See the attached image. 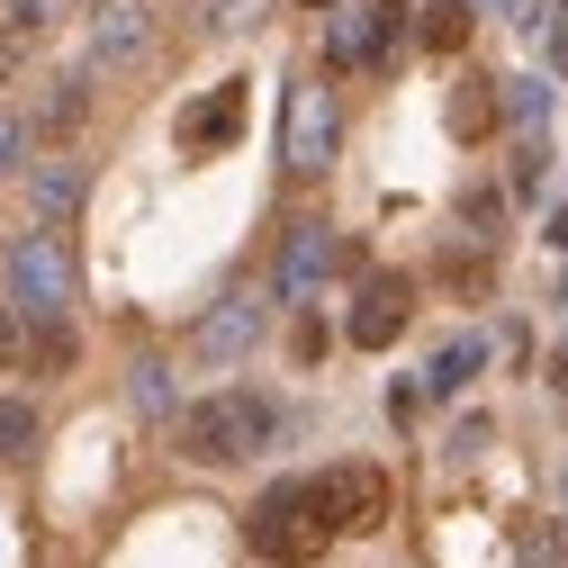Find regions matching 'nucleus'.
Listing matches in <instances>:
<instances>
[{
	"instance_id": "obj_26",
	"label": "nucleus",
	"mask_w": 568,
	"mask_h": 568,
	"mask_svg": "<svg viewBox=\"0 0 568 568\" xmlns=\"http://www.w3.org/2000/svg\"><path fill=\"white\" fill-rule=\"evenodd\" d=\"M28 154H37L28 118H0V172H28Z\"/></svg>"
},
{
	"instance_id": "obj_5",
	"label": "nucleus",
	"mask_w": 568,
	"mask_h": 568,
	"mask_svg": "<svg viewBox=\"0 0 568 568\" xmlns=\"http://www.w3.org/2000/svg\"><path fill=\"white\" fill-rule=\"evenodd\" d=\"M316 506H325L334 532H379L388 524V469L379 460H334L316 478Z\"/></svg>"
},
{
	"instance_id": "obj_25",
	"label": "nucleus",
	"mask_w": 568,
	"mask_h": 568,
	"mask_svg": "<svg viewBox=\"0 0 568 568\" xmlns=\"http://www.w3.org/2000/svg\"><path fill=\"white\" fill-rule=\"evenodd\" d=\"M135 406H145V415H172V371H163V362H135Z\"/></svg>"
},
{
	"instance_id": "obj_17",
	"label": "nucleus",
	"mask_w": 568,
	"mask_h": 568,
	"mask_svg": "<svg viewBox=\"0 0 568 568\" xmlns=\"http://www.w3.org/2000/svg\"><path fill=\"white\" fill-rule=\"evenodd\" d=\"M469 28H478V10H469V0H434V10H424V54H460L469 45Z\"/></svg>"
},
{
	"instance_id": "obj_36",
	"label": "nucleus",
	"mask_w": 568,
	"mask_h": 568,
	"mask_svg": "<svg viewBox=\"0 0 568 568\" xmlns=\"http://www.w3.org/2000/svg\"><path fill=\"white\" fill-rule=\"evenodd\" d=\"M307 10H325V0H307Z\"/></svg>"
},
{
	"instance_id": "obj_23",
	"label": "nucleus",
	"mask_w": 568,
	"mask_h": 568,
	"mask_svg": "<svg viewBox=\"0 0 568 568\" xmlns=\"http://www.w3.org/2000/svg\"><path fill=\"white\" fill-rule=\"evenodd\" d=\"M325 63H334V73L371 63V28H362V10H352V19H334V45H325Z\"/></svg>"
},
{
	"instance_id": "obj_11",
	"label": "nucleus",
	"mask_w": 568,
	"mask_h": 568,
	"mask_svg": "<svg viewBox=\"0 0 568 568\" xmlns=\"http://www.w3.org/2000/svg\"><path fill=\"white\" fill-rule=\"evenodd\" d=\"M82 199H91V172H82V163H28V207H37V226H73Z\"/></svg>"
},
{
	"instance_id": "obj_28",
	"label": "nucleus",
	"mask_w": 568,
	"mask_h": 568,
	"mask_svg": "<svg viewBox=\"0 0 568 568\" xmlns=\"http://www.w3.org/2000/svg\"><path fill=\"white\" fill-rule=\"evenodd\" d=\"M325 343H334V334H325V325H316V316H307V325H298V362H307V371H316V362H325Z\"/></svg>"
},
{
	"instance_id": "obj_31",
	"label": "nucleus",
	"mask_w": 568,
	"mask_h": 568,
	"mask_svg": "<svg viewBox=\"0 0 568 568\" xmlns=\"http://www.w3.org/2000/svg\"><path fill=\"white\" fill-rule=\"evenodd\" d=\"M10 73H19V37L0 28V91H10Z\"/></svg>"
},
{
	"instance_id": "obj_29",
	"label": "nucleus",
	"mask_w": 568,
	"mask_h": 568,
	"mask_svg": "<svg viewBox=\"0 0 568 568\" xmlns=\"http://www.w3.org/2000/svg\"><path fill=\"white\" fill-rule=\"evenodd\" d=\"M541 28H550V63L568 73V10H541Z\"/></svg>"
},
{
	"instance_id": "obj_6",
	"label": "nucleus",
	"mask_w": 568,
	"mask_h": 568,
	"mask_svg": "<svg viewBox=\"0 0 568 568\" xmlns=\"http://www.w3.org/2000/svg\"><path fill=\"white\" fill-rule=\"evenodd\" d=\"M154 10L145 0H91V73H135L154 54Z\"/></svg>"
},
{
	"instance_id": "obj_35",
	"label": "nucleus",
	"mask_w": 568,
	"mask_h": 568,
	"mask_svg": "<svg viewBox=\"0 0 568 568\" xmlns=\"http://www.w3.org/2000/svg\"><path fill=\"white\" fill-rule=\"evenodd\" d=\"M559 506H568V478H559Z\"/></svg>"
},
{
	"instance_id": "obj_15",
	"label": "nucleus",
	"mask_w": 568,
	"mask_h": 568,
	"mask_svg": "<svg viewBox=\"0 0 568 568\" xmlns=\"http://www.w3.org/2000/svg\"><path fill=\"white\" fill-rule=\"evenodd\" d=\"M487 126H496V82H487V73H460V91H452V135L478 145Z\"/></svg>"
},
{
	"instance_id": "obj_34",
	"label": "nucleus",
	"mask_w": 568,
	"mask_h": 568,
	"mask_svg": "<svg viewBox=\"0 0 568 568\" xmlns=\"http://www.w3.org/2000/svg\"><path fill=\"white\" fill-rule=\"evenodd\" d=\"M550 379H559V388H568V352H559V362H550Z\"/></svg>"
},
{
	"instance_id": "obj_30",
	"label": "nucleus",
	"mask_w": 568,
	"mask_h": 568,
	"mask_svg": "<svg viewBox=\"0 0 568 568\" xmlns=\"http://www.w3.org/2000/svg\"><path fill=\"white\" fill-rule=\"evenodd\" d=\"M506 19H515V28L532 37V28H541V0H506Z\"/></svg>"
},
{
	"instance_id": "obj_24",
	"label": "nucleus",
	"mask_w": 568,
	"mask_h": 568,
	"mask_svg": "<svg viewBox=\"0 0 568 568\" xmlns=\"http://www.w3.org/2000/svg\"><path fill=\"white\" fill-rule=\"evenodd\" d=\"M362 28H371V54H388V45L406 37V0H371V10H362Z\"/></svg>"
},
{
	"instance_id": "obj_27",
	"label": "nucleus",
	"mask_w": 568,
	"mask_h": 568,
	"mask_svg": "<svg viewBox=\"0 0 568 568\" xmlns=\"http://www.w3.org/2000/svg\"><path fill=\"white\" fill-rule=\"evenodd\" d=\"M460 217H469V235L487 244V235H496V217H506V199H496V190H469V199H460Z\"/></svg>"
},
{
	"instance_id": "obj_19",
	"label": "nucleus",
	"mask_w": 568,
	"mask_h": 568,
	"mask_svg": "<svg viewBox=\"0 0 568 568\" xmlns=\"http://www.w3.org/2000/svg\"><path fill=\"white\" fill-rule=\"evenodd\" d=\"M271 0H199V28L207 37H235V28H262Z\"/></svg>"
},
{
	"instance_id": "obj_13",
	"label": "nucleus",
	"mask_w": 568,
	"mask_h": 568,
	"mask_svg": "<svg viewBox=\"0 0 568 568\" xmlns=\"http://www.w3.org/2000/svg\"><path fill=\"white\" fill-rule=\"evenodd\" d=\"M73 352H82L73 343V316H28V343L10 352V362H28L37 379H54V371H73Z\"/></svg>"
},
{
	"instance_id": "obj_12",
	"label": "nucleus",
	"mask_w": 568,
	"mask_h": 568,
	"mask_svg": "<svg viewBox=\"0 0 568 568\" xmlns=\"http://www.w3.org/2000/svg\"><path fill=\"white\" fill-rule=\"evenodd\" d=\"M325 271H334V235L325 226H290V244H280V298H307Z\"/></svg>"
},
{
	"instance_id": "obj_9",
	"label": "nucleus",
	"mask_w": 568,
	"mask_h": 568,
	"mask_svg": "<svg viewBox=\"0 0 568 568\" xmlns=\"http://www.w3.org/2000/svg\"><path fill=\"white\" fill-rule=\"evenodd\" d=\"M262 325H271L262 298H217V307L199 316V362H235V352H253Z\"/></svg>"
},
{
	"instance_id": "obj_18",
	"label": "nucleus",
	"mask_w": 568,
	"mask_h": 568,
	"mask_svg": "<svg viewBox=\"0 0 568 568\" xmlns=\"http://www.w3.org/2000/svg\"><path fill=\"white\" fill-rule=\"evenodd\" d=\"M28 452H37V406L0 397V460H28Z\"/></svg>"
},
{
	"instance_id": "obj_14",
	"label": "nucleus",
	"mask_w": 568,
	"mask_h": 568,
	"mask_svg": "<svg viewBox=\"0 0 568 568\" xmlns=\"http://www.w3.org/2000/svg\"><path fill=\"white\" fill-rule=\"evenodd\" d=\"M478 371H487V334H452V343L434 352V371H424V388H434V397H460Z\"/></svg>"
},
{
	"instance_id": "obj_7",
	"label": "nucleus",
	"mask_w": 568,
	"mask_h": 568,
	"mask_svg": "<svg viewBox=\"0 0 568 568\" xmlns=\"http://www.w3.org/2000/svg\"><path fill=\"white\" fill-rule=\"evenodd\" d=\"M406 316H415V280L406 271H379V280H362V307H352V343L362 352H388L397 334H406Z\"/></svg>"
},
{
	"instance_id": "obj_32",
	"label": "nucleus",
	"mask_w": 568,
	"mask_h": 568,
	"mask_svg": "<svg viewBox=\"0 0 568 568\" xmlns=\"http://www.w3.org/2000/svg\"><path fill=\"white\" fill-rule=\"evenodd\" d=\"M10 352H19V325H10V307H0V371H10Z\"/></svg>"
},
{
	"instance_id": "obj_1",
	"label": "nucleus",
	"mask_w": 568,
	"mask_h": 568,
	"mask_svg": "<svg viewBox=\"0 0 568 568\" xmlns=\"http://www.w3.org/2000/svg\"><path fill=\"white\" fill-rule=\"evenodd\" d=\"M262 443H271V397H253V388H217L181 415V460H199V469H235Z\"/></svg>"
},
{
	"instance_id": "obj_2",
	"label": "nucleus",
	"mask_w": 568,
	"mask_h": 568,
	"mask_svg": "<svg viewBox=\"0 0 568 568\" xmlns=\"http://www.w3.org/2000/svg\"><path fill=\"white\" fill-rule=\"evenodd\" d=\"M325 541H334V524H325V506H316V478H280L262 506H253V550H262L271 568H316Z\"/></svg>"
},
{
	"instance_id": "obj_20",
	"label": "nucleus",
	"mask_w": 568,
	"mask_h": 568,
	"mask_svg": "<svg viewBox=\"0 0 568 568\" xmlns=\"http://www.w3.org/2000/svg\"><path fill=\"white\" fill-rule=\"evenodd\" d=\"M496 118L541 126V118H550V82H496Z\"/></svg>"
},
{
	"instance_id": "obj_10",
	"label": "nucleus",
	"mask_w": 568,
	"mask_h": 568,
	"mask_svg": "<svg viewBox=\"0 0 568 568\" xmlns=\"http://www.w3.org/2000/svg\"><path fill=\"white\" fill-rule=\"evenodd\" d=\"M82 118H91V73H54L45 100H37V118H28V135H37V145H73Z\"/></svg>"
},
{
	"instance_id": "obj_33",
	"label": "nucleus",
	"mask_w": 568,
	"mask_h": 568,
	"mask_svg": "<svg viewBox=\"0 0 568 568\" xmlns=\"http://www.w3.org/2000/svg\"><path fill=\"white\" fill-rule=\"evenodd\" d=\"M550 244H559V253H568V207H559V217H550Z\"/></svg>"
},
{
	"instance_id": "obj_37",
	"label": "nucleus",
	"mask_w": 568,
	"mask_h": 568,
	"mask_svg": "<svg viewBox=\"0 0 568 568\" xmlns=\"http://www.w3.org/2000/svg\"><path fill=\"white\" fill-rule=\"evenodd\" d=\"M469 10H478V0H469Z\"/></svg>"
},
{
	"instance_id": "obj_22",
	"label": "nucleus",
	"mask_w": 568,
	"mask_h": 568,
	"mask_svg": "<svg viewBox=\"0 0 568 568\" xmlns=\"http://www.w3.org/2000/svg\"><path fill=\"white\" fill-rule=\"evenodd\" d=\"M63 10H73V0H0V28H10V37H37V28H54Z\"/></svg>"
},
{
	"instance_id": "obj_16",
	"label": "nucleus",
	"mask_w": 568,
	"mask_h": 568,
	"mask_svg": "<svg viewBox=\"0 0 568 568\" xmlns=\"http://www.w3.org/2000/svg\"><path fill=\"white\" fill-rule=\"evenodd\" d=\"M443 290H452V298H469V307H478V298H487V290H496V253H487V244H469V253H460V244H452V253H443Z\"/></svg>"
},
{
	"instance_id": "obj_4",
	"label": "nucleus",
	"mask_w": 568,
	"mask_h": 568,
	"mask_svg": "<svg viewBox=\"0 0 568 568\" xmlns=\"http://www.w3.org/2000/svg\"><path fill=\"white\" fill-rule=\"evenodd\" d=\"M334 145H343V109H334L325 73H307V82L290 91V109H280V163H290L298 181H316V172L334 163Z\"/></svg>"
},
{
	"instance_id": "obj_21",
	"label": "nucleus",
	"mask_w": 568,
	"mask_h": 568,
	"mask_svg": "<svg viewBox=\"0 0 568 568\" xmlns=\"http://www.w3.org/2000/svg\"><path fill=\"white\" fill-rule=\"evenodd\" d=\"M515 190H524V199L550 190V145H541V126H524V145H515Z\"/></svg>"
},
{
	"instance_id": "obj_8",
	"label": "nucleus",
	"mask_w": 568,
	"mask_h": 568,
	"mask_svg": "<svg viewBox=\"0 0 568 568\" xmlns=\"http://www.w3.org/2000/svg\"><path fill=\"white\" fill-rule=\"evenodd\" d=\"M244 109H253V91H244V82H217V91L181 118V145H190V154H226L235 135H244Z\"/></svg>"
},
{
	"instance_id": "obj_3",
	"label": "nucleus",
	"mask_w": 568,
	"mask_h": 568,
	"mask_svg": "<svg viewBox=\"0 0 568 568\" xmlns=\"http://www.w3.org/2000/svg\"><path fill=\"white\" fill-rule=\"evenodd\" d=\"M10 298L28 307V316H73V290H82V271H73V244H63L54 226H37V235H19L10 253Z\"/></svg>"
}]
</instances>
